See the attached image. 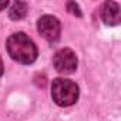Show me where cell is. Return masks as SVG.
I'll use <instances>...</instances> for the list:
<instances>
[{
    "label": "cell",
    "mask_w": 121,
    "mask_h": 121,
    "mask_svg": "<svg viewBox=\"0 0 121 121\" xmlns=\"http://www.w3.org/2000/svg\"><path fill=\"white\" fill-rule=\"evenodd\" d=\"M7 51L10 57L22 64H31L37 57V47L24 33H14L7 39Z\"/></svg>",
    "instance_id": "cell-1"
},
{
    "label": "cell",
    "mask_w": 121,
    "mask_h": 121,
    "mask_svg": "<svg viewBox=\"0 0 121 121\" xmlns=\"http://www.w3.org/2000/svg\"><path fill=\"white\" fill-rule=\"evenodd\" d=\"M51 97L57 105H73L78 98V86L67 78H56L51 86Z\"/></svg>",
    "instance_id": "cell-2"
},
{
    "label": "cell",
    "mask_w": 121,
    "mask_h": 121,
    "mask_svg": "<svg viewBox=\"0 0 121 121\" xmlns=\"http://www.w3.org/2000/svg\"><path fill=\"white\" fill-rule=\"evenodd\" d=\"M53 64L56 70L61 74H71L77 69V57L73 50L61 48L53 57Z\"/></svg>",
    "instance_id": "cell-3"
},
{
    "label": "cell",
    "mask_w": 121,
    "mask_h": 121,
    "mask_svg": "<svg viewBox=\"0 0 121 121\" xmlns=\"http://www.w3.org/2000/svg\"><path fill=\"white\" fill-rule=\"evenodd\" d=\"M39 33L47 40V41H56L61 33V26L60 22L53 16H43L37 23Z\"/></svg>",
    "instance_id": "cell-4"
},
{
    "label": "cell",
    "mask_w": 121,
    "mask_h": 121,
    "mask_svg": "<svg viewBox=\"0 0 121 121\" xmlns=\"http://www.w3.org/2000/svg\"><path fill=\"white\" fill-rule=\"evenodd\" d=\"M101 19L108 26H117L120 23V7L115 2H107L101 7Z\"/></svg>",
    "instance_id": "cell-5"
},
{
    "label": "cell",
    "mask_w": 121,
    "mask_h": 121,
    "mask_svg": "<svg viewBox=\"0 0 121 121\" xmlns=\"http://www.w3.org/2000/svg\"><path fill=\"white\" fill-rule=\"evenodd\" d=\"M27 14V4L24 2H14L10 7L9 16L13 20H20Z\"/></svg>",
    "instance_id": "cell-6"
},
{
    "label": "cell",
    "mask_w": 121,
    "mask_h": 121,
    "mask_svg": "<svg viewBox=\"0 0 121 121\" xmlns=\"http://www.w3.org/2000/svg\"><path fill=\"white\" fill-rule=\"evenodd\" d=\"M67 9H69V12H70L71 14H74V16H77V17H80V16H81L80 7H78L74 2H69V3H67Z\"/></svg>",
    "instance_id": "cell-7"
},
{
    "label": "cell",
    "mask_w": 121,
    "mask_h": 121,
    "mask_svg": "<svg viewBox=\"0 0 121 121\" xmlns=\"http://www.w3.org/2000/svg\"><path fill=\"white\" fill-rule=\"evenodd\" d=\"M7 6H9V2H0V10L4 9V7H7Z\"/></svg>",
    "instance_id": "cell-8"
},
{
    "label": "cell",
    "mask_w": 121,
    "mask_h": 121,
    "mask_svg": "<svg viewBox=\"0 0 121 121\" xmlns=\"http://www.w3.org/2000/svg\"><path fill=\"white\" fill-rule=\"evenodd\" d=\"M3 74V61H2V58H0V76Z\"/></svg>",
    "instance_id": "cell-9"
}]
</instances>
